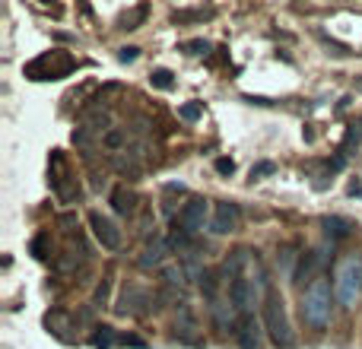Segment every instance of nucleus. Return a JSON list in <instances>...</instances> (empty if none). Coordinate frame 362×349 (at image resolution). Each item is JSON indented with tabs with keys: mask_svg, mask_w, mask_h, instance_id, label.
Segmentation results:
<instances>
[{
	"mask_svg": "<svg viewBox=\"0 0 362 349\" xmlns=\"http://www.w3.org/2000/svg\"><path fill=\"white\" fill-rule=\"evenodd\" d=\"M359 89H362V80H359Z\"/></svg>",
	"mask_w": 362,
	"mask_h": 349,
	"instance_id": "obj_30",
	"label": "nucleus"
},
{
	"mask_svg": "<svg viewBox=\"0 0 362 349\" xmlns=\"http://www.w3.org/2000/svg\"><path fill=\"white\" fill-rule=\"evenodd\" d=\"M274 172H276L274 162H257V165H251V181L264 178V174H274Z\"/></svg>",
	"mask_w": 362,
	"mask_h": 349,
	"instance_id": "obj_24",
	"label": "nucleus"
},
{
	"mask_svg": "<svg viewBox=\"0 0 362 349\" xmlns=\"http://www.w3.org/2000/svg\"><path fill=\"white\" fill-rule=\"evenodd\" d=\"M235 340H238V346H242V349H261V324H257L255 314L238 318Z\"/></svg>",
	"mask_w": 362,
	"mask_h": 349,
	"instance_id": "obj_11",
	"label": "nucleus"
},
{
	"mask_svg": "<svg viewBox=\"0 0 362 349\" xmlns=\"http://www.w3.org/2000/svg\"><path fill=\"white\" fill-rule=\"evenodd\" d=\"M150 86L153 89H172V86H175V73H172V70H165V67L153 70V73H150Z\"/></svg>",
	"mask_w": 362,
	"mask_h": 349,
	"instance_id": "obj_18",
	"label": "nucleus"
},
{
	"mask_svg": "<svg viewBox=\"0 0 362 349\" xmlns=\"http://www.w3.org/2000/svg\"><path fill=\"white\" fill-rule=\"evenodd\" d=\"M325 248H312L308 254L299 257V267L293 270V283H299V286H312L315 280H321L318 270L325 267Z\"/></svg>",
	"mask_w": 362,
	"mask_h": 349,
	"instance_id": "obj_9",
	"label": "nucleus"
},
{
	"mask_svg": "<svg viewBox=\"0 0 362 349\" xmlns=\"http://www.w3.org/2000/svg\"><path fill=\"white\" fill-rule=\"evenodd\" d=\"M74 143L76 146H89V143H93V131H89L86 124L76 127V131H74Z\"/></svg>",
	"mask_w": 362,
	"mask_h": 349,
	"instance_id": "obj_25",
	"label": "nucleus"
},
{
	"mask_svg": "<svg viewBox=\"0 0 362 349\" xmlns=\"http://www.w3.org/2000/svg\"><path fill=\"white\" fill-rule=\"evenodd\" d=\"M86 219H89V229H93L95 242H99L102 248H105V251H118L121 248V229L112 223V219L102 216L99 210H93Z\"/></svg>",
	"mask_w": 362,
	"mask_h": 349,
	"instance_id": "obj_8",
	"label": "nucleus"
},
{
	"mask_svg": "<svg viewBox=\"0 0 362 349\" xmlns=\"http://www.w3.org/2000/svg\"><path fill=\"white\" fill-rule=\"evenodd\" d=\"M146 13H150V6H146V4L134 6L131 13H124V16H121V29H137V25L146 19Z\"/></svg>",
	"mask_w": 362,
	"mask_h": 349,
	"instance_id": "obj_17",
	"label": "nucleus"
},
{
	"mask_svg": "<svg viewBox=\"0 0 362 349\" xmlns=\"http://www.w3.org/2000/svg\"><path fill=\"white\" fill-rule=\"evenodd\" d=\"M112 210L118 216H134L137 213V194L127 191V187H115L112 191Z\"/></svg>",
	"mask_w": 362,
	"mask_h": 349,
	"instance_id": "obj_13",
	"label": "nucleus"
},
{
	"mask_svg": "<svg viewBox=\"0 0 362 349\" xmlns=\"http://www.w3.org/2000/svg\"><path fill=\"white\" fill-rule=\"evenodd\" d=\"M210 10H175L172 13V23H194V19H206Z\"/></svg>",
	"mask_w": 362,
	"mask_h": 349,
	"instance_id": "obj_21",
	"label": "nucleus"
},
{
	"mask_svg": "<svg viewBox=\"0 0 362 349\" xmlns=\"http://www.w3.org/2000/svg\"><path fill=\"white\" fill-rule=\"evenodd\" d=\"M137 54H140V48H134V45H131V48H121L118 51V61L121 64H131V61H137Z\"/></svg>",
	"mask_w": 362,
	"mask_h": 349,
	"instance_id": "obj_28",
	"label": "nucleus"
},
{
	"mask_svg": "<svg viewBox=\"0 0 362 349\" xmlns=\"http://www.w3.org/2000/svg\"><path fill=\"white\" fill-rule=\"evenodd\" d=\"M200 114H204V105H200V102H185V105L178 108V118H181V121H187V124L200 121Z\"/></svg>",
	"mask_w": 362,
	"mask_h": 349,
	"instance_id": "obj_19",
	"label": "nucleus"
},
{
	"mask_svg": "<svg viewBox=\"0 0 362 349\" xmlns=\"http://www.w3.org/2000/svg\"><path fill=\"white\" fill-rule=\"evenodd\" d=\"M102 143H105L108 150H121V146H124V134L115 131V127H112V131L105 134V140H102Z\"/></svg>",
	"mask_w": 362,
	"mask_h": 349,
	"instance_id": "obj_23",
	"label": "nucleus"
},
{
	"mask_svg": "<svg viewBox=\"0 0 362 349\" xmlns=\"http://www.w3.org/2000/svg\"><path fill=\"white\" fill-rule=\"evenodd\" d=\"M257 283H261V286H270L264 276H261V280H248V276H238V280L229 283V302H232V308H235L238 318H245V314H255Z\"/></svg>",
	"mask_w": 362,
	"mask_h": 349,
	"instance_id": "obj_4",
	"label": "nucleus"
},
{
	"mask_svg": "<svg viewBox=\"0 0 362 349\" xmlns=\"http://www.w3.org/2000/svg\"><path fill=\"white\" fill-rule=\"evenodd\" d=\"M206 216H210V203L200 197H191L178 213V229L185 232V235H197L206 225Z\"/></svg>",
	"mask_w": 362,
	"mask_h": 349,
	"instance_id": "obj_5",
	"label": "nucleus"
},
{
	"mask_svg": "<svg viewBox=\"0 0 362 349\" xmlns=\"http://www.w3.org/2000/svg\"><path fill=\"white\" fill-rule=\"evenodd\" d=\"M93 349H108V346H115L118 343V333L112 331V327H95V333H93Z\"/></svg>",
	"mask_w": 362,
	"mask_h": 349,
	"instance_id": "obj_16",
	"label": "nucleus"
},
{
	"mask_svg": "<svg viewBox=\"0 0 362 349\" xmlns=\"http://www.w3.org/2000/svg\"><path fill=\"white\" fill-rule=\"evenodd\" d=\"M165 254H169V244H165V242H150V244L144 248V254H140L137 264H140L144 270H153V267H159V264H163Z\"/></svg>",
	"mask_w": 362,
	"mask_h": 349,
	"instance_id": "obj_14",
	"label": "nucleus"
},
{
	"mask_svg": "<svg viewBox=\"0 0 362 349\" xmlns=\"http://www.w3.org/2000/svg\"><path fill=\"white\" fill-rule=\"evenodd\" d=\"M108 292H112V276H105V280L99 283V289H95L93 295V308H102L108 302Z\"/></svg>",
	"mask_w": 362,
	"mask_h": 349,
	"instance_id": "obj_22",
	"label": "nucleus"
},
{
	"mask_svg": "<svg viewBox=\"0 0 362 349\" xmlns=\"http://www.w3.org/2000/svg\"><path fill=\"white\" fill-rule=\"evenodd\" d=\"M216 172L229 178V174L235 172V162H232V159H226V156H219V159H216Z\"/></svg>",
	"mask_w": 362,
	"mask_h": 349,
	"instance_id": "obj_27",
	"label": "nucleus"
},
{
	"mask_svg": "<svg viewBox=\"0 0 362 349\" xmlns=\"http://www.w3.org/2000/svg\"><path fill=\"white\" fill-rule=\"evenodd\" d=\"M334 292H337L340 305H353L362 295V257H346L337 267V280H334Z\"/></svg>",
	"mask_w": 362,
	"mask_h": 349,
	"instance_id": "obj_3",
	"label": "nucleus"
},
{
	"mask_svg": "<svg viewBox=\"0 0 362 349\" xmlns=\"http://www.w3.org/2000/svg\"><path fill=\"white\" fill-rule=\"evenodd\" d=\"M334 299H337V292H334L331 280H315L312 286L305 289V295H302V314H305V321L315 327V331H321V327L331 324L334 318Z\"/></svg>",
	"mask_w": 362,
	"mask_h": 349,
	"instance_id": "obj_2",
	"label": "nucleus"
},
{
	"mask_svg": "<svg viewBox=\"0 0 362 349\" xmlns=\"http://www.w3.org/2000/svg\"><path fill=\"white\" fill-rule=\"evenodd\" d=\"M45 327H48V331L54 333L61 343H74V340H76L74 321H70L64 312H48V314H45Z\"/></svg>",
	"mask_w": 362,
	"mask_h": 349,
	"instance_id": "obj_12",
	"label": "nucleus"
},
{
	"mask_svg": "<svg viewBox=\"0 0 362 349\" xmlns=\"http://www.w3.org/2000/svg\"><path fill=\"white\" fill-rule=\"evenodd\" d=\"M181 51L191 57H200L210 51V42H206V38H191V42H181Z\"/></svg>",
	"mask_w": 362,
	"mask_h": 349,
	"instance_id": "obj_20",
	"label": "nucleus"
},
{
	"mask_svg": "<svg viewBox=\"0 0 362 349\" xmlns=\"http://www.w3.org/2000/svg\"><path fill=\"white\" fill-rule=\"evenodd\" d=\"M163 280L169 283V286H181V280H185V273H181L178 267H165V270H163Z\"/></svg>",
	"mask_w": 362,
	"mask_h": 349,
	"instance_id": "obj_26",
	"label": "nucleus"
},
{
	"mask_svg": "<svg viewBox=\"0 0 362 349\" xmlns=\"http://www.w3.org/2000/svg\"><path fill=\"white\" fill-rule=\"evenodd\" d=\"M51 162H54V191H57V197H61L64 203H76V200H80V187H76V181H70L64 156L61 153H54Z\"/></svg>",
	"mask_w": 362,
	"mask_h": 349,
	"instance_id": "obj_10",
	"label": "nucleus"
},
{
	"mask_svg": "<svg viewBox=\"0 0 362 349\" xmlns=\"http://www.w3.org/2000/svg\"><path fill=\"white\" fill-rule=\"evenodd\" d=\"M321 225H325V232H327V238H331V242L346 238L353 232V223H350V219H344V216H325V219H321Z\"/></svg>",
	"mask_w": 362,
	"mask_h": 349,
	"instance_id": "obj_15",
	"label": "nucleus"
},
{
	"mask_svg": "<svg viewBox=\"0 0 362 349\" xmlns=\"http://www.w3.org/2000/svg\"><path fill=\"white\" fill-rule=\"evenodd\" d=\"M238 223H242V210H238V203H232V200H219V203H213L210 232H216V235H232V232L238 229Z\"/></svg>",
	"mask_w": 362,
	"mask_h": 349,
	"instance_id": "obj_7",
	"label": "nucleus"
},
{
	"mask_svg": "<svg viewBox=\"0 0 362 349\" xmlns=\"http://www.w3.org/2000/svg\"><path fill=\"white\" fill-rule=\"evenodd\" d=\"M261 314H264V331H267L270 343H274L276 349H289L296 343L293 324H289V318H286V302H283V295L276 292L274 286L264 289Z\"/></svg>",
	"mask_w": 362,
	"mask_h": 349,
	"instance_id": "obj_1",
	"label": "nucleus"
},
{
	"mask_svg": "<svg viewBox=\"0 0 362 349\" xmlns=\"http://www.w3.org/2000/svg\"><path fill=\"white\" fill-rule=\"evenodd\" d=\"M121 346H137V349H144L146 343L140 337H121Z\"/></svg>",
	"mask_w": 362,
	"mask_h": 349,
	"instance_id": "obj_29",
	"label": "nucleus"
},
{
	"mask_svg": "<svg viewBox=\"0 0 362 349\" xmlns=\"http://www.w3.org/2000/svg\"><path fill=\"white\" fill-rule=\"evenodd\" d=\"M156 299L159 295L146 292L140 286H127L121 292V302H118V314H150L156 312Z\"/></svg>",
	"mask_w": 362,
	"mask_h": 349,
	"instance_id": "obj_6",
	"label": "nucleus"
}]
</instances>
